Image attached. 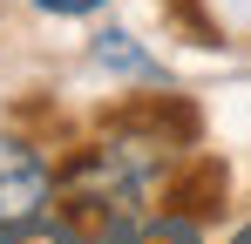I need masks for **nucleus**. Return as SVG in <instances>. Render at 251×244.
Segmentation results:
<instances>
[{
    "label": "nucleus",
    "instance_id": "f257e3e1",
    "mask_svg": "<svg viewBox=\"0 0 251 244\" xmlns=\"http://www.w3.org/2000/svg\"><path fill=\"white\" fill-rule=\"evenodd\" d=\"M48 197H54L48 156L27 136H0V238L34 224V217H48Z\"/></svg>",
    "mask_w": 251,
    "mask_h": 244
},
{
    "label": "nucleus",
    "instance_id": "f03ea898",
    "mask_svg": "<svg viewBox=\"0 0 251 244\" xmlns=\"http://www.w3.org/2000/svg\"><path fill=\"white\" fill-rule=\"evenodd\" d=\"M95 68H109V75H136V81H163V68L136 48V34L123 27H109V34H95Z\"/></svg>",
    "mask_w": 251,
    "mask_h": 244
},
{
    "label": "nucleus",
    "instance_id": "7ed1b4c3",
    "mask_svg": "<svg viewBox=\"0 0 251 244\" xmlns=\"http://www.w3.org/2000/svg\"><path fill=\"white\" fill-rule=\"evenodd\" d=\"M0 244H82L68 224H48V217H34V224H21V231H7Z\"/></svg>",
    "mask_w": 251,
    "mask_h": 244
},
{
    "label": "nucleus",
    "instance_id": "20e7f679",
    "mask_svg": "<svg viewBox=\"0 0 251 244\" xmlns=\"http://www.w3.org/2000/svg\"><path fill=\"white\" fill-rule=\"evenodd\" d=\"M150 244H204V238H197V217H163L150 231Z\"/></svg>",
    "mask_w": 251,
    "mask_h": 244
},
{
    "label": "nucleus",
    "instance_id": "39448f33",
    "mask_svg": "<svg viewBox=\"0 0 251 244\" xmlns=\"http://www.w3.org/2000/svg\"><path fill=\"white\" fill-rule=\"evenodd\" d=\"M41 14H95V7H109V0H34Z\"/></svg>",
    "mask_w": 251,
    "mask_h": 244
},
{
    "label": "nucleus",
    "instance_id": "423d86ee",
    "mask_svg": "<svg viewBox=\"0 0 251 244\" xmlns=\"http://www.w3.org/2000/svg\"><path fill=\"white\" fill-rule=\"evenodd\" d=\"M231 244H251V224H245V231H238V238H231Z\"/></svg>",
    "mask_w": 251,
    "mask_h": 244
}]
</instances>
